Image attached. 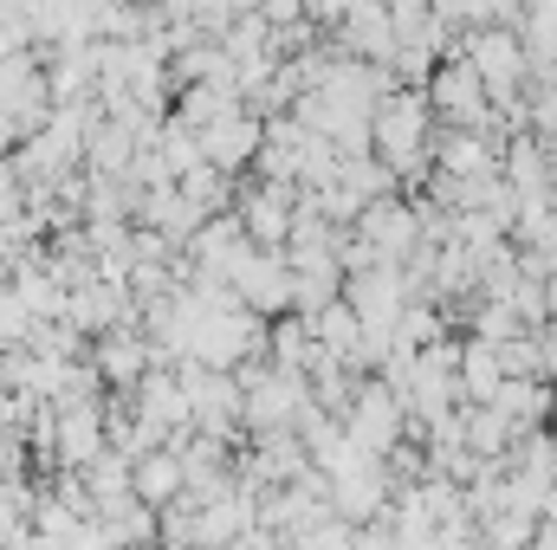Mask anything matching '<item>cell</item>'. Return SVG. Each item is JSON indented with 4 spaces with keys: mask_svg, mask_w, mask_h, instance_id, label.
Segmentation results:
<instances>
[{
    "mask_svg": "<svg viewBox=\"0 0 557 550\" xmlns=\"http://www.w3.org/2000/svg\"><path fill=\"white\" fill-rule=\"evenodd\" d=\"M227 285H234L240 311H253V317H267V324L292 311V273H285V260H278V253H260V247H253V253L234 266Z\"/></svg>",
    "mask_w": 557,
    "mask_h": 550,
    "instance_id": "obj_7",
    "label": "cell"
},
{
    "mask_svg": "<svg viewBox=\"0 0 557 550\" xmlns=\"http://www.w3.org/2000/svg\"><path fill=\"white\" fill-rule=\"evenodd\" d=\"M344 304L357 311L363 330L389 337L403 304H409V285H403V266H363V273H344Z\"/></svg>",
    "mask_w": 557,
    "mask_h": 550,
    "instance_id": "obj_5",
    "label": "cell"
},
{
    "mask_svg": "<svg viewBox=\"0 0 557 550\" xmlns=\"http://www.w3.org/2000/svg\"><path fill=\"white\" fill-rule=\"evenodd\" d=\"M182 492V453H149L137 466V499H149V505H169Z\"/></svg>",
    "mask_w": 557,
    "mask_h": 550,
    "instance_id": "obj_15",
    "label": "cell"
},
{
    "mask_svg": "<svg viewBox=\"0 0 557 550\" xmlns=\"http://www.w3.org/2000/svg\"><path fill=\"white\" fill-rule=\"evenodd\" d=\"M493 357H499V376H545V343H539V330H519V337L493 343Z\"/></svg>",
    "mask_w": 557,
    "mask_h": 550,
    "instance_id": "obj_16",
    "label": "cell"
},
{
    "mask_svg": "<svg viewBox=\"0 0 557 550\" xmlns=\"http://www.w3.org/2000/svg\"><path fill=\"white\" fill-rule=\"evenodd\" d=\"M350 525H337V518H324V525H311V532H298V538H285V550H350Z\"/></svg>",
    "mask_w": 557,
    "mask_h": 550,
    "instance_id": "obj_18",
    "label": "cell"
},
{
    "mask_svg": "<svg viewBox=\"0 0 557 550\" xmlns=\"http://www.w3.org/2000/svg\"><path fill=\"white\" fill-rule=\"evenodd\" d=\"M441 337H447V317H441L434 304H421V298L403 304V317H396V330H389L396 350H428V343H441Z\"/></svg>",
    "mask_w": 557,
    "mask_h": 550,
    "instance_id": "obj_13",
    "label": "cell"
},
{
    "mask_svg": "<svg viewBox=\"0 0 557 550\" xmlns=\"http://www.w3.org/2000/svg\"><path fill=\"white\" fill-rule=\"evenodd\" d=\"M143 363H149V343H143V337H124V330L104 337V376H111V383H137Z\"/></svg>",
    "mask_w": 557,
    "mask_h": 550,
    "instance_id": "obj_17",
    "label": "cell"
},
{
    "mask_svg": "<svg viewBox=\"0 0 557 550\" xmlns=\"http://www.w3.org/2000/svg\"><path fill=\"white\" fill-rule=\"evenodd\" d=\"M305 466H311V460H305V447H298L292 427H285V434H260V447H253V479H267V486H292Z\"/></svg>",
    "mask_w": 557,
    "mask_h": 550,
    "instance_id": "obj_12",
    "label": "cell"
},
{
    "mask_svg": "<svg viewBox=\"0 0 557 550\" xmlns=\"http://www.w3.org/2000/svg\"><path fill=\"white\" fill-rule=\"evenodd\" d=\"M298 13H305L311 26H337V20L350 13V0H298Z\"/></svg>",
    "mask_w": 557,
    "mask_h": 550,
    "instance_id": "obj_19",
    "label": "cell"
},
{
    "mask_svg": "<svg viewBox=\"0 0 557 550\" xmlns=\"http://www.w3.org/2000/svg\"><path fill=\"white\" fill-rule=\"evenodd\" d=\"M460 59L480 72V85H486V104H493V111H499V104H512V98H525V85H532L525 46H519V33H512V26H473V33L460 39Z\"/></svg>",
    "mask_w": 557,
    "mask_h": 550,
    "instance_id": "obj_2",
    "label": "cell"
},
{
    "mask_svg": "<svg viewBox=\"0 0 557 550\" xmlns=\"http://www.w3.org/2000/svg\"><path fill=\"white\" fill-rule=\"evenodd\" d=\"M331 46H337L344 59L389 65V52H396V20H389V7H383V0H350V13L331 26Z\"/></svg>",
    "mask_w": 557,
    "mask_h": 550,
    "instance_id": "obj_6",
    "label": "cell"
},
{
    "mask_svg": "<svg viewBox=\"0 0 557 550\" xmlns=\"http://www.w3.org/2000/svg\"><path fill=\"white\" fill-rule=\"evenodd\" d=\"M454 343H460V357H454L460 402H493V389L506 383V376H499V357H493V343H480V337H454Z\"/></svg>",
    "mask_w": 557,
    "mask_h": 550,
    "instance_id": "obj_11",
    "label": "cell"
},
{
    "mask_svg": "<svg viewBox=\"0 0 557 550\" xmlns=\"http://www.w3.org/2000/svg\"><path fill=\"white\" fill-rule=\"evenodd\" d=\"M532 550H557V525H545V518H539V538H532Z\"/></svg>",
    "mask_w": 557,
    "mask_h": 550,
    "instance_id": "obj_20",
    "label": "cell"
},
{
    "mask_svg": "<svg viewBox=\"0 0 557 550\" xmlns=\"http://www.w3.org/2000/svg\"><path fill=\"white\" fill-rule=\"evenodd\" d=\"M480 532V550H532V538H539V518L532 512H493V518H480L473 525Z\"/></svg>",
    "mask_w": 557,
    "mask_h": 550,
    "instance_id": "obj_14",
    "label": "cell"
},
{
    "mask_svg": "<svg viewBox=\"0 0 557 550\" xmlns=\"http://www.w3.org/2000/svg\"><path fill=\"white\" fill-rule=\"evenodd\" d=\"M195 149H201V162H208V168H221V175H240V168L260 155V117L234 111V117H221V124L195 130Z\"/></svg>",
    "mask_w": 557,
    "mask_h": 550,
    "instance_id": "obj_9",
    "label": "cell"
},
{
    "mask_svg": "<svg viewBox=\"0 0 557 550\" xmlns=\"http://www.w3.org/2000/svg\"><path fill=\"white\" fill-rule=\"evenodd\" d=\"M493 409L512 421V434H532V427H545L557 414V389L545 376H506V383L493 389Z\"/></svg>",
    "mask_w": 557,
    "mask_h": 550,
    "instance_id": "obj_10",
    "label": "cell"
},
{
    "mask_svg": "<svg viewBox=\"0 0 557 550\" xmlns=\"http://www.w3.org/2000/svg\"><path fill=\"white\" fill-rule=\"evenodd\" d=\"M234 214H240V227H247V240H253L260 253H278L285 234H292V214H298V188H292V182H260V188L240 195Z\"/></svg>",
    "mask_w": 557,
    "mask_h": 550,
    "instance_id": "obj_8",
    "label": "cell"
},
{
    "mask_svg": "<svg viewBox=\"0 0 557 550\" xmlns=\"http://www.w3.org/2000/svg\"><path fill=\"white\" fill-rule=\"evenodd\" d=\"M428 137H434V111H428L421 85H396V91L376 98V111H370V155L396 175V188L428 175Z\"/></svg>",
    "mask_w": 557,
    "mask_h": 550,
    "instance_id": "obj_1",
    "label": "cell"
},
{
    "mask_svg": "<svg viewBox=\"0 0 557 550\" xmlns=\"http://www.w3.org/2000/svg\"><path fill=\"white\" fill-rule=\"evenodd\" d=\"M350 234L376 253V266H403V260L416 253V240H421V214H416V201L383 195V201H370V208L350 221Z\"/></svg>",
    "mask_w": 557,
    "mask_h": 550,
    "instance_id": "obj_4",
    "label": "cell"
},
{
    "mask_svg": "<svg viewBox=\"0 0 557 550\" xmlns=\"http://www.w3.org/2000/svg\"><path fill=\"white\" fill-rule=\"evenodd\" d=\"M344 434H350V447H363V453L383 460V453L409 434V414H403V402H396V389L376 383V376H363L357 396H350V409H344Z\"/></svg>",
    "mask_w": 557,
    "mask_h": 550,
    "instance_id": "obj_3",
    "label": "cell"
}]
</instances>
